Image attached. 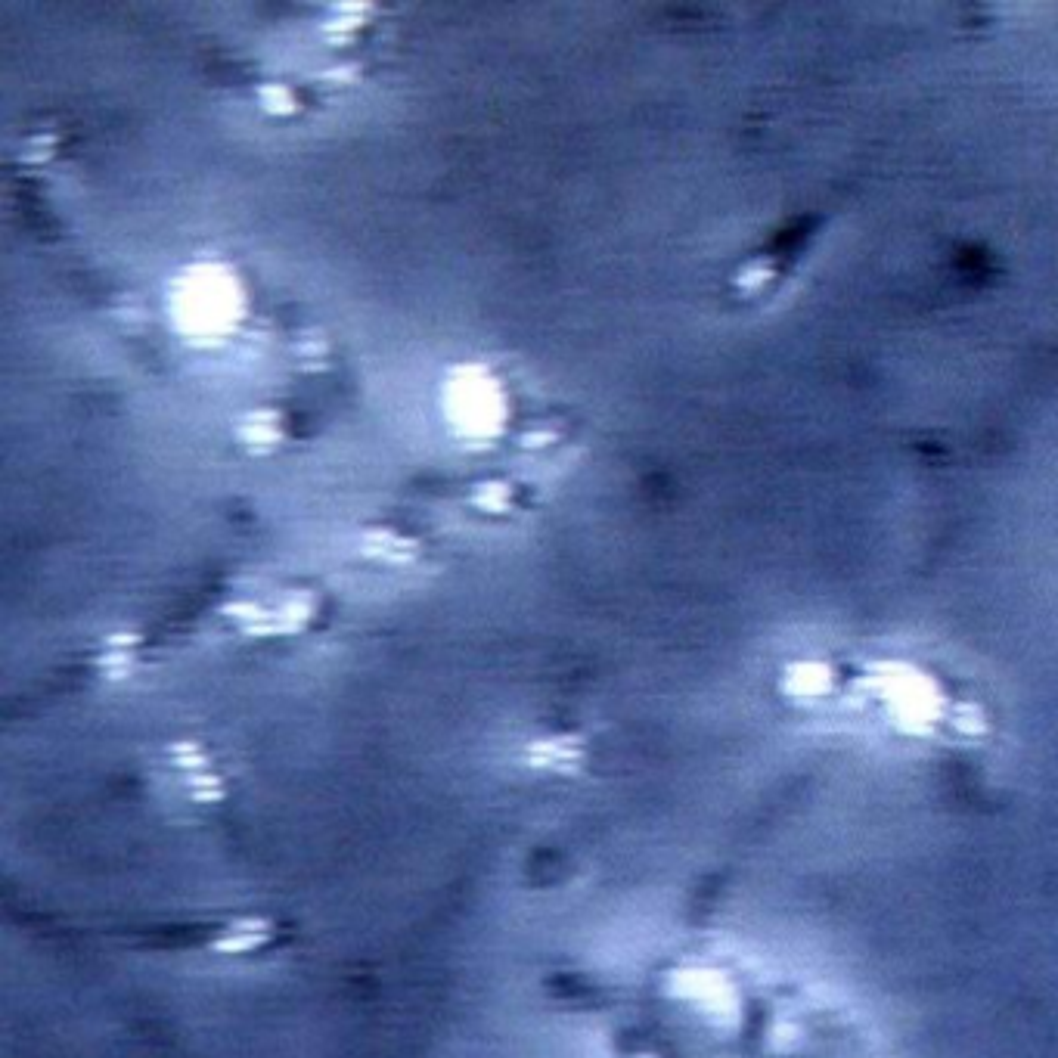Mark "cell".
<instances>
[{"mask_svg": "<svg viewBox=\"0 0 1058 1058\" xmlns=\"http://www.w3.org/2000/svg\"><path fill=\"white\" fill-rule=\"evenodd\" d=\"M587 764V742L578 733H547L522 745V767L540 776L571 779Z\"/></svg>", "mask_w": 1058, "mask_h": 1058, "instance_id": "obj_1", "label": "cell"}, {"mask_svg": "<svg viewBox=\"0 0 1058 1058\" xmlns=\"http://www.w3.org/2000/svg\"><path fill=\"white\" fill-rule=\"evenodd\" d=\"M274 934L277 928L267 916H239L218 928V934L211 937V950L221 956H249L264 950L274 941Z\"/></svg>", "mask_w": 1058, "mask_h": 1058, "instance_id": "obj_2", "label": "cell"}, {"mask_svg": "<svg viewBox=\"0 0 1058 1058\" xmlns=\"http://www.w3.org/2000/svg\"><path fill=\"white\" fill-rule=\"evenodd\" d=\"M165 758H168V767H171L180 779L193 776V773H202V770H208V767H215V764H211V754L205 751V745H199L196 739H177V742H171L168 751H165Z\"/></svg>", "mask_w": 1058, "mask_h": 1058, "instance_id": "obj_3", "label": "cell"}, {"mask_svg": "<svg viewBox=\"0 0 1058 1058\" xmlns=\"http://www.w3.org/2000/svg\"><path fill=\"white\" fill-rule=\"evenodd\" d=\"M180 789H184V795L196 804H221L227 798V782L224 776L208 767L202 773H193V776H184L180 779Z\"/></svg>", "mask_w": 1058, "mask_h": 1058, "instance_id": "obj_4", "label": "cell"}, {"mask_svg": "<svg viewBox=\"0 0 1058 1058\" xmlns=\"http://www.w3.org/2000/svg\"><path fill=\"white\" fill-rule=\"evenodd\" d=\"M370 556L388 559V562H407L416 556V543L410 537H401L395 531H376L367 543Z\"/></svg>", "mask_w": 1058, "mask_h": 1058, "instance_id": "obj_5", "label": "cell"}]
</instances>
